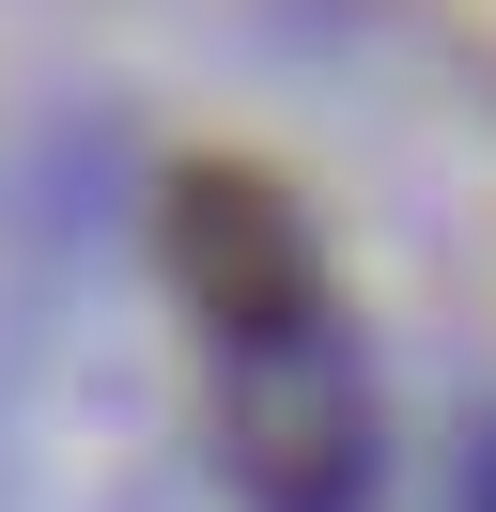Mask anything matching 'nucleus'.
<instances>
[{
    "mask_svg": "<svg viewBox=\"0 0 496 512\" xmlns=\"http://www.w3.org/2000/svg\"><path fill=\"white\" fill-rule=\"evenodd\" d=\"M171 295L217 357V466L248 512H357L372 497V388L310 218L264 171H171Z\"/></svg>",
    "mask_w": 496,
    "mask_h": 512,
    "instance_id": "nucleus-1",
    "label": "nucleus"
},
{
    "mask_svg": "<svg viewBox=\"0 0 496 512\" xmlns=\"http://www.w3.org/2000/svg\"><path fill=\"white\" fill-rule=\"evenodd\" d=\"M465 512H496V435H481V450H465Z\"/></svg>",
    "mask_w": 496,
    "mask_h": 512,
    "instance_id": "nucleus-2",
    "label": "nucleus"
}]
</instances>
